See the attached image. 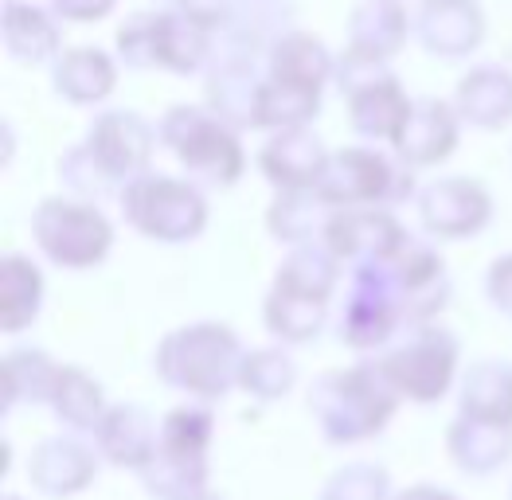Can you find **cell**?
Returning a JSON list of instances; mask_svg holds the SVG:
<instances>
[{"label": "cell", "instance_id": "6da1fadb", "mask_svg": "<svg viewBox=\"0 0 512 500\" xmlns=\"http://www.w3.org/2000/svg\"><path fill=\"white\" fill-rule=\"evenodd\" d=\"M395 407H399V395L387 383L380 360L333 368L309 383V411L317 418V430L333 446H352L384 434Z\"/></svg>", "mask_w": 512, "mask_h": 500}, {"label": "cell", "instance_id": "7a4b0ae2", "mask_svg": "<svg viewBox=\"0 0 512 500\" xmlns=\"http://www.w3.org/2000/svg\"><path fill=\"white\" fill-rule=\"evenodd\" d=\"M243 340L235 329L219 321H200L169 333L157 344V375L165 387H176L200 403L223 399L231 387H239V368H243Z\"/></svg>", "mask_w": 512, "mask_h": 500}, {"label": "cell", "instance_id": "3957f363", "mask_svg": "<svg viewBox=\"0 0 512 500\" xmlns=\"http://www.w3.org/2000/svg\"><path fill=\"white\" fill-rule=\"evenodd\" d=\"M215 418L200 403L172 407L161 418V438L153 461L137 473L145 493L157 500H192L208 493V450H212Z\"/></svg>", "mask_w": 512, "mask_h": 500}, {"label": "cell", "instance_id": "277c9868", "mask_svg": "<svg viewBox=\"0 0 512 500\" xmlns=\"http://www.w3.org/2000/svg\"><path fill=\"white\" fill-rule=\"evenodd\" d=\"M157 137L180 157L196 188H231L247 168L239 129H231L208 106L184 102L165 110V118L157 122Z\"/></svg>", "mask_w": 512, "mask_h": 500}, {"label": "cell", "instance_id": "5b68a950", "mask_svg": "<svg viewBox=\"0 0 512 500\" xmlns=\"http://www.w3.org/2000/svg\"><path fill=\"white\" fill-rule=\"evenodd\" d=\"M317 196L333 211L344 208H399L415 196V168L372 145H348L329 157Z\"/></svg>", "mask_w": 512, "mask_h": 500}, {"label": "cell", "instance_id": "8992f818", "mask_svg": "<svg viewBox=\"0 0 512 500\" xmlns=\"http://www.w3.org/2000/svg\"><path fill=\"white\" fill-rule=\"evenodd\" d=\"M118 196L129 227L157 243H188L208 227V200L192 180L145 172L129 180Z\"/></svg>", "mask_w": 512, "mask_h": 500}, {"label": "cell", "instance_id": "52a82bcc", "mask_svg": "<svg viewBox=\"0 0 512 500\" xmlns=\"http://www.w3.org/2000/svg\"><path fill=\"white\" fill-rule=\"evenodd\" d=\"M458 356H462V348H458L454 333H446L438 325H415V329H407L403 340H395L387 348V356H380V368L399 399L430 407L454 387Z\"/></svg>", "mask_w": 512, "mask_h": 500}, {"label": "cell", "instance_id": "ba28073f", "mask_svg": "<svg viewBox=\"0 0 512 500\" xmlns=\"http://www.w3.org/2000/svg\"><path fill=\"white\" fill-rule=\"evenodd\" d=\"M32 239L36 247L67 270L98 266L114 247V227L102 211L75 196H47L32 211Z\"/></svg>", "mask_w": 512, "mask_h": 500}, {"label": "cell", "instance_id": "9c48e42d", "mask_svg": "<svg viewBox=\"0 0 512 500\" xmlns=\"http://www.w3.org/2000/svg\"><path fill=\"white\" fill-rule=\"evenodd\" d=\"M364 266H376L387 278V286L395 293L399 309H403V321L407 329L415 325H430L446 301H450V274H446V262L438 258V250L415 239L411 231L399 239V247L384 254L380 262H364Z\"/></svg>", "mask_w": 512, "mask_h": 500}, {"label": "cell", "instance_id": "30bf717a", "mask_svg": "<svg viewBox=\"0 0 512 500\" xmlns=\"http://www.w3.org/2000/svg\"><path fill=\"white\" fill-rule=\"evenodd\" d=\"M262 51L251 43L235 40L227 32H215L212 59L204 67V90H208V110L219 114L231 129H251L255 114V94L262 86Z\"/></svg>", "mask_w": 512, "mask_h": 500}, {"label": "cell", "instance_id": "8fae6325", "mask_svg": "<svg viewBox=\"0 0 512 500\" xmlns=\"http://www.w3.org/2000/svg\"><path fill=\"white\" fill-rule=\"evenodd\" d=\"M86 153L98 165V172L122 192L129 180L145 176L153 161V145H157V129L133 110H106L90 122L86 133Z\"/></svg>", "mask_w": 512, "mask_h": 500}, {"label": "cell", "instance_id": "7c38bea8", "mask_svg": "<svg viewBox=\"0 0 512 500\" xmlns=\"http://www.w3.org/2000/svg\"><path fill=\"white\" fill-rule=\"evenodd\" d=\"M403 325H407L403 309H399L384 274L376 266H356L352 270V290L344 297L341 321H337V333H341L344 344L356 348V352H372V348L391 344V336Z\"/></svg>", "mask_w": 512, "mask_h": 500}, {"label": "cell", "instance_id": "4fadbf2b", "mask_svg": "<svg viewBox=\"0 0 512 500\" xmlns=\"http://www.w3.org/2000/svg\"><path fill=\"white\" fill-rule=\"evenodd\" d=\"M423 231L438 239H470L493 219V196L473 176H438L415 196Z\"/></svg>", "mask_w": 512, "mask_h": 500}, {"label": "cell", "instance_id": "5bb4252c", "mask_svg": "<svg viewBox=\"0 0 512 500\" xmlns=\"http://www.w3.org/2000/svg\"><path fill=\"white\" fill-rule=\"evenodd\" d=\"M458 141H462V118H458V110L450 102H442V98H415L403 125L391 137V149H395V157L403 165L427 168L446 161L458 149Z\"/></svg>", "mask_w": 512, "mask_h": 500}, {"label": "cell", "instance_id": "9a60e30c", "mask_svg": "<svg viewBox=\"0 0 512 500\" xmlns=\"http://www.w3.org/2000/svg\"><path fill=\"white\" fill-rule=\"evenodd\" d=\"M28 477L47 500L79 497L98 477V450H90L79 434H51L32 450Z\"/></svg>", "mask_w": 512, "mask_h": 500}, {"label": "cell", "instance_id": "2e32d148", "mask_svg": "<svg viewBox=\"0 0 512 500\" xmlns=\"http://www.w3.org/2000/svg\"><path fill=\"white\" fill-rule=\"evenodd\" d=\"M407 231L399 227V219L391 211L380 208H344L333 211L325 235H321V247L329 250L337 262H352V266H364V262H380L384 254L399 247Z\"/></svg>", "mask_w": 512, "mask_h": 500}, {"label": "cell", "instance_id": "e0dca14e", "mask_svg": "<svg viewBox=\"0 0 512 500\" xmlns=\"http://www.w3.org/2000/svg\"><path fill=\"white\" fill-rule=\"evenodd\" d=\"M329 157L333 153L325 149L321 133L309 129V125H298V129L270 133V141L258 153V168L278 192H286V188H317L325 168H329Z\"/></svg>", "mask_w": 512, "mask_h": 500}, {"label": "cell", "instance_id": "ac0fdd59", "mask_svg": "<svg viewBox=\"0 0 512 500\" xmlns=\"http://www.w3.org/2000/svg\"><path fill=\"white\" fill-rule=\"evenodd\" d=\"M415 40L438 59H462L485 36V12L477 0H423L411 20Z\"/></svg>", "mask_w": 512, "mask_h": 500}, {"label": "cell", "instance_id": "d6986e66", "mask_svg": "<svg viewBox=\"0 0 512 500\" xmlns=\"http://www.w3.org/2000/svg\"><path fill=\"white\" fill-rule=\"evenodd\" d=\"M157 438H161V422H153L145 407L114 403L94 430V450H98V458H106L118 469L141 473L157 454Z\"/></svg>", "mask_w": 512, "mask_h": 500}, {"label": "cell", "instance_id": "ffe728a7", "mask_svg": "<svg viewBox=\"0 0 512 500\" xmlns=\"http://www.w3.org/2000/svg\"><path fill=\"white\" fill-rule=\"evenodd\" d=\"M55 94L71 106H94L114 94L118 86V59L102 47H67L51 67Z\"/></svg>", "mask_w": 512, "mask_h": 500}, {"label": "cell", "instance_id": "44dd1931", "mask_svg": "<svg viewBox=\"0 0 512 500\" xmlns=\"http://www.w3.org/2000/svg\"><path fill=\"white\" fill-rule=\"evenodd\" d=\"M4 51L20 63V67H43L55 63L63 51V32H59V16L47 12L40 4H24V0H8L4 4Z\"/></svg>", "mask_w": 512, "mask_h": 500}, {"label": "cell", "instance_id": "7402d4cb", "mask_svg": "<svg viewBox=\"0 0 512 500\" xmlns=\"http://www.w3.org/2000/svg\"><path fill=\"white\" fill-rule=\"evenodd\" d=\"M454 110L477 129H505L512 122V71L497 63H481L462 75L454 90Z\"/></svg>", "mask_w": 512, "mask_h": 500}, {"label": "cell", "instance_id": "603a6c76", "mask_svg": "<svg viewBox=\"0 0 512 500\" xmlns=\"http://www.w3.org/2000/svg\"><path fill=\"white\" fill-rule=\"evenodd\" d=\"M266 67H270V79H278V83H290V86H301V90L321 94L325 83L333 79V71H337V55L317 40V36L294 28L290 36H282V40L270 47Z\"/></svg>", "mask_w": 512, "mask_h": 500}, {"label": "cell", "instance_id": "cb8c5ba5", "mask_svg": "<svg viewBox=\"0 0 512 500\" xmlns=\"http://www.w3.org/2000/svg\"><path fill=\"white\" fill-rule=\"evenodd\" d=\"M446 454L462 473H497L512 458V426L497 422H477V418L458 415L446 430Z\"/></svg>", "mask_w": 512, "mask_h": 500}, {"label": "cell", "instance_id": "d4e9b609", "mask_svg": "<svg viewBox=\"0 0 512 500\" xmlns=\"http://www.w3.org/2000/svg\"><path fill=\"white\" fill-rule=\"evenodd\" d=\"M458 415L512 426V364L477 360L458 379Z\"/></svg>", "mask_w": 512, "mask_h": 500}, {"label": "cell", "instance_id": "484cf974", "mask_svg": "<svg viewBox=\"0 0 512 500\" xmlns=\"http://www.w3.org/2000/svg\"><path fill=\"white\" fill-rule=\"evenodd\" d=\"M329 219L333 208L317 196V188H286L274 192L266 208V231L286 247H301V243H321Z\"/></svg>", "mask_w": 512, "mask_h": 500}, {"label": "cell", "instance_id": "4316f807", "mask_svg": "<svg viewBox=\"0 0 512 500\" xmlns=\"http://www.w3.org/2000/svg\"><path fill=\"white\" fill-rule=\"evenodd\" d=\"M43 305V274L28 254L0 258V329L8 336L32 329Z\"/></svg>", "mask_w": 512, "mask_h": 500}, {"label": "cell", "instance_id": "83f0119b", "mask_svg": "<svg viewBox=\"0 0 512 500\" xmlns=\"http://www.w3.org/2000/svg\"><path fill=\"white\" fill-rule=\"evenodd\" d=\"M59 368L63 364H55L40 348H16V352H8L4 364H0V403H4V411L51 403Z\"/></svg>", "mask_w": 512, "mask_h": 500}, {"label": "cell", "instance_id": "f1b7e54d", "mask_svg": "<svg viewBox=\"0 0 512 500\" xmlns=\"http://www.w3.org/2000/svg\"><path fill=\"white\" fill-rule=\"evenodd\" d=\"M215 32L204 24H196L192 16L165 8L161 12V36H157V67L161 71H176V75H196L208 67L212 59Z\"/></svg>", "mask_w": 512, "mask_h": 500}, {"label": "cell", "instance_id": "f546056e", "mask_svg": "<svg viewBox=\"0 0 512 500\" xmlns=\"http://www.w3.org/2000/svg\"><path fill=\"white\" fill-rule=\"evenodd\" d=\"M47 407L79 438L94 434L102 415L110 411L106 407V395H102V383L90 372H83V368H71V364L59 368V379H55V391H51V403Z\"/></svg>", "mask_w": 512, "mask_h": 500}, {"label": "cell", "instance_id": "4dcf8cb0", "mask_svg": "<svg viewBox=\"0 0 512 500\" xmlns=\"http://www.w3.org/2000/svg\"><path fill=\"white\" fill-rule=\"evenodd\" d=\"M407 110H411V98L403 94V83L395 75H387L348 98V122L368 141H391L395 129L407 118Z\"/></svg>", "mask_w": 512, "mask_h": 500}, {"label": "cell", "instance_id": "1f68e13d", "mask_svg": "<svg viewBox=\"0 0 512 500\" xmlns=\"http://www.w3.org/2000/svg\"><path fill=\"white\" fill-rule=\"evenodd\" d=\"M341 282V262L321 247V243H301L290 247L278 274H274V290L298 293V297H313V301H329Z\"/></svg>", "mask_w": 512, "mask_h": 500}, {"label": "cell", "instance_id": "d6a6232c", "mask_svg": "<svg viewBox=\"0 0 512 500\" xmlns=\"http://www.w3.org/2000/svg\"><path fill=\"white\" fill-rule=\"evenodd\" d=\"M407 32H411V20L403 4H391V0H364L348 16V47L380 59H391L407 43Z\"/></svg>", "mask_w": 512, "mask_h": 500}, {"label": "cell", "instance_id": "836d02e7", "mask_svg": "<svg viewBox=\"0 0 512 500\" xmlns=\"http://www.w3.org/2000/svg\"><path fill=\"white\" fill-rule=\"evenodd\" d=\"M270 55V47L294 32V0H231V16L219 28Z\"/></svg>", "mask_w": 512, "mask_h": 500}, {"label": "cell", "instance_id": "e575fe53", "mask_svg": "<svg viewBox=\"0 0 512 500\" xmlns=\"http://www.w3.org/2000/svg\"><path fill=\"white\" fill-rule=\"evenodd\" d=\"M262 321L282 344H309L329 321V301H313V297H298V293L270 286L262 301Z\"/></svg>", "mask_w": 512, "mask_h": 500}, {"label": "cell", "instance_id": "d590c367", "mask_svg": "<svg viewBox=\"0 0 512 500\" xmlns=\"http://www.w3.org/2000/svg\"><path fill=\"white\" fill-rule=\"evenodd\" d=\"M321 110V94L313 90H301V86L278 83V79H262L255 94V114H251V129H270V133H282V129H298L309 125Z\"/></svg>", "mask_w": 512, "mask_h": 500}, {"label": "cell", "instance_id": "8d00e7d4", "mask_svg": "<svg viewBox=\"0 0 512 500\" xmlns=\"http://www.w3.org/2000/svg\"><path fill=\"white\" fill-rule=\"evenodd\" d=\"M294 379L298 368L286 348H251L239 368V391H247L258 403H278L282 395H290Z\"/></svg>", "mask_w": 512, "mask_h": 500}, {"label": "cell", "instance_id": "74e56055", "mask_svg": "<svg viewBox=\"0 0 512 500\" xmlns=\"http://www.w3.org/2000/svg\"><path fill=\"white\" fill-rule=\"evenodd\" d=\"M317 500H391V477L376 461H348L329 473Z\"/></svg>", "mask_w": 512, "mask_h": 500}, {"label": "cell", "instance_id": "f35d334b", "mask_svg": "<svg viewBox=\"0 0 512 500\" xmlns=\"http://www.w3.org/2000/svg\"><path fill=\"white\" fill-rule=\"evenodd\" d=\"M161 12H165V8H141V12H129L126 20L118 24V59H122L126 67H137V71L157 67Z\"/></svg>", "mask_w": 512, "mask_h": 500}, {"label": "cell", "instance_id": "ab89813d", "mask_svg": "<svg viewBox=\"0 0 512 500\" xmlns=\"http://www.w3.org/2000/svg\"><path fill=\"white\" fill-rule=\"evenodd\" d=\"M59 180H63V188L75 196V200H98V196H110L114 192V184L98 172V165L90 161V153H86V145H71L67 153H63V161H59Z\"/></svg>", "mask_w": 512, "mask_h": 500}, {"label": "cell", "instance_id": "60d3db41", "mask_svg": "<svg viewBox=\"0 0 512 500\" xmlns=\"http://www.w3.org/2000/svg\"><path fill=\"white\" fill-rule=\"evenodd\" d=\"M391 75V67H387V59L380 55H368V51H356V47H344L341 55H337V71H333V83L341 90L344 98H352V94H360V90H368L372 83H380Z\"/></svg>", "mask_w": 512, "mask_h": 500}, {"label": "cell", "instance_id": "b9f144b4", "mask_svg": "<svg viewBox=\"0 0 512 500\" xmlns=\"http://www.w3.org/2000/svg\"><path fill=\"white\" fill-rule=\"evenodd\" d=\"M485 297L493 309L512 317V254H501L485 274Z\"/></svg>", "mask_w": 512, "mask_h": 500}, {"label": "cell", "instance_id": "7bdbcfd3", "mask_svg": "<svg viewBox=\"0 0 512 500\" xmlns=\"http://www.w3.org/2000/svg\"><path fill=\"white\" fill-rule=\"evenodd\" d=\"M172 8L184 12V16H192L208 32H219L227 24V16H231V0H176Z\"/></svg>", "mask_w": 512, "mask_h": 500}, {"label": "cell", "instance_id": "ee69618b", "mask_svg": "<svg viewBox=\"0 0 512 500\" xmlns=\"http://www.w3.org/2000/svg\"><path fill=\"white\" fill-rule=\"evenodd\" d=\"M114 0H51V12L63 20H102Z\"/></svg>", "mask_w": 512, "mask_h": 500}, {"label": "cell", "instance_id": "f6af8a7d", "mask_svg": "<svg viewBox=\"0 0 512 500\" xmlns=\"http://www.w3.org/2000/svg\"><path fill=\"white\" fill-rule=\"evenodd\" d=\"M391 500H458V497L446 493V489H438V485H411V489L395 493Z\"/></svg>", "mask_w": 512, "mask_h": 500}, {"label": "cell", "instance_id": "bcb514c9", "mask_svg": "<svg viewBox=\"0 0 512 500\" xmlns=\"http://www.w3.org/2000/svg\"><path fill=\"white\" fill-rule=\"evenodd\" d=\"M192 500H223V497H215L212 489H208V493H200V497H192Z\"/></svg>", "mask_w": 512, "mask_h": 500}, {"label": "cell", "instance_id": "7dc6e473", "mask_svg": "<svg viewBox=\"0 0 512 500\" xmlns=\"http://www.w3.org/2000/svg\"><path fill=\"white\" fill-rule=\"evenodd\" d=\"M4 500H20V497H4Z\"/></svg>", "mask_w": 512, "mask_h": 500}, {"label": "cell", "instance_id": "c3c4849f", "mask_svg": "<svg viewBox=\"0 0 512 500\" xmlns=\"http://www.w3.org/2000/svg\"><path fill=\"white\" fill-rule=\"evenodd\" d=\"M391 4H403V0H391Z\"/></svg>", "mask_w": 512, "mask_h": 500}, {"label": "cell", "instance_id": "681fc988", "mask_svg": "<svg viewBox=\"0 0 512 500\" xmlns=\"http://www.w3.org/2000/svg\"><path fill=\"white\" fill-rule=\"evenodd\" d=\"M509 500H512V489H509Z\"/></svg>", "mask_w": 512, "mask_h": 500}, {"label": "cell", "instance_id": "f907efd6", "mask_svg": "<svg viewBox=\"0 0 512 500\" xmlns=\"http://www.w3.org/2000/svg\"><path fill=\"white\" fill-rule=\"evenodd\" d=\"M172 4H176V0H172Z\"/></svg>", "mask_w": 512, "mask_h": 500}]
</instances>
